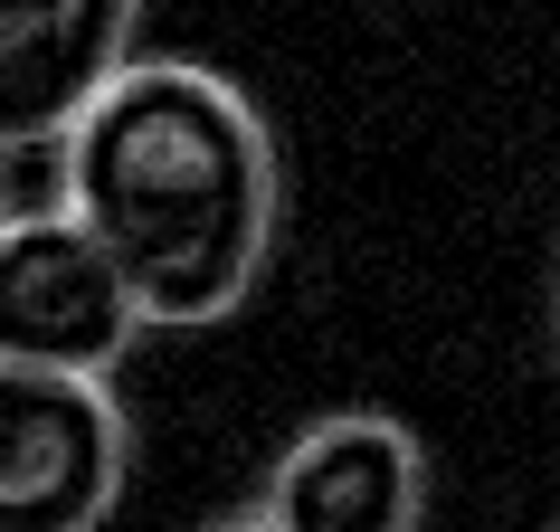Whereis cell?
<instances>
[{
  "instance_id": "8992f818",
  "label": "cell",
  "mask_w": 560,
  "mask_h": 532,
  "mask_svg": "<svg viewBox=\"0 0 560 532\" xmlns=\"http://www.w3.org/2000/svg\"><path fill=\"white\" fill-rule=\"evenodd\" d=\"M209 532H266V523H257V513H247V523H209Z\"/></svg>"
},
{
  "instance_id": "7a4b0ae2",
  "label": "cell",
  "mask_w": 560,
  "mask_h": 532,
  "mask_svg": "<svg viewBox=\"0 0 560 532\" xmlns=\"http://www.w3.org/2000/svg\"><path fill=\"white\" fill-rule=\"evenodd\" d=\"M133 296L95 257V238L67 209L0 219V371H48V381H115L133 352Z\"/></svg>"
},
{
  "instance_id": "52a82bcc",
  "label": "cell",
  "mask_w": 560,
  "mask_h": 532,
  "mask_svg": "<svg viewBox=\"0 0 560 532\" xmlns=\"http://www.w3.org/2000/svg\"><path fill=\"white\" fill-rule=\"evenodd\" d=\"M0 219H10V200H0Z\"/></svg>"
},
{
  "instance_id": "6da1fadb",
  "label": "cell",
  "mask_w": 560,
  "mask_h": 532,
  "mask_svg": "<svg viewBox=\"0 0 560 532\" xmlns=\"http://www.w3.org/2000/svg\"><path fill=\"white\" fill-rule=\"evenodd\" d=\"M58 209L124 276L143 324H219L276 257V134L229 77L133 58L58 143Z\"/></svg>"
},
{
  "instance_id": "3957f363",
  "label": "cell",
  "mask_w": 560,
  "mask_h": 532,
  "mask_svg": "<svg viewBox=\"0 0 560 532\" xmlns=\"http://www.w3.org/2000/svg\"><path fill=\"white\" fill-rule=\"evenodd\" d=\"M133 428L105 381L0 371V532H95L124 504Z\"/></svg>"
},
{
  "instance_id": "277c9868",
  "label": "cell",
  "mask_w": 560,
  "mask_h": 532,
  "mask_svg": "<svg viewBox=\"0 0 560 532\" xmlns=\"http://www.w3.org/2000/svg\"><path fill=\"white\" fill-rule=\"evenodd\" d=\"M266 532H418L428 523V447L389 409H332L295 428L257 495Z\"/></svg>"
},
{
  "instance_id": "5b68a950",
  "label": "cell",
  "mask_w": 560,
  "mask_h": 532,
  "mask_svg": "<svg viewBox=\"0 0 560 532\" xmlns=\"http://www.w3.org/2000/svg\"><path fill=\"white\" fill-rule=\"evenodd\" d=\"M133 30L124 0H0V152H58L133 67Z\"/></svg>"
},
{
  "instance_id": "ba28073f",
  "label": "cell",
  "mask_w": 560,
  "mask_h": 532,
  "mask_svg": "<svg viewBox=\"0 0 560 532\" xmlns=\"http://www.w3.org/2000/svg\"><path fill=\"white\" fill-rule=\"evenodd\" d=\"M551 532H560V523H551Z\"/></svg>"
}]
</instances>
